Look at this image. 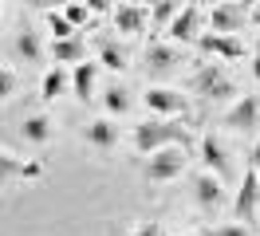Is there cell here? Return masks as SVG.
Listing matches in <instances>:
<instances>
[{
	"label": "cell",
	"mask_w": 260,
	"mask_h": 236,
	"mask_svg": "<svg viewBox=\"0 0 260 236\" xmlns=\"http://www.w3.org/2000/svg\"><path fill=\"white\" fill-rule=\"evenodd\" d=\"M166 146H189V130L178 122H170V118H146V122L134 126V150H142V154H158Z\"/></svg>",
	"instance_id": "cell-1"
},
{
	"label": "cell",
	"mask_w": 260,
	"mask_h": 236,
	"mask_svg": "<svg viewBox=\"0 0 260 236\" xmlns=\"http://www.w3.org/2000/svg\"><path fill=\"white\" fill-rule=\"evenodd\" d=\"M181 170H185V154H181L178 146H166V150H158V154H150L146 181H174Z\"/></svg>",
	"instance_id": "cell-2"
},
{
	"label": "cell",
	"mask_w": 260,
	"mask_h": 236,
	"mask_svg": "<svg viewBox=\"0 0 260 236\" xmlns=\"http://www.w3.org/2000/svg\"><path fill=\"white\" fill-rule=\"evenodd\" d=\"M201 8L197 4H185V8H178V16H174V24H170V40L174 44H197L201 40Z\"/></svg>",
	"instance_id": "cell-3"
},
{
	"label": "cell",
	"mask_w": 260,
	"mask_h": 236,
	"mask_svg": "<svg viewBox=\"0 0 260 236\" xmlns=\"http://www.w3.org/2000/svg\"><path fill=\"white\" fill-rule=\"evenodd\" d=\"M189 87H193L197 94H205V98H229V94H233V83H229V75L221 67H201V71L189 79Z\"/></svg>",
	"instance_id": "cell-4"
},
{
	"label": "cell",
	"mask_w": 260,
	"mask_h": 236,
	"mask_svg": "<svg viewBox=\"0 0 260 236\" xmlns=\"http://www.w3.org/2000/svg\"><path fill=\"white\" fill-rule=\"evenodd\" d=\"M244 8L241 4H213L209 8V28L213 36H237V28L244 24Z\"/></svg>",
	"instance_id": "cell-5"
},
{
	"label": "cell",
	"mask_w": 260,
	"mask_h": 236,
	"mask_svg": "<svg viewBox=\"0 0 260 236\" xmlns=\"http://www.w3.org/2000/svg\"><path fill=\"white\" fill-rule=\"evenodd\" d=\"M178 63H181V55L174 44H150L146 47V71L150 75H170V71H178Z\"/></svg>",
	"instance_id": "cell-6"
},
{
	"label": "cell",
	"mask_w": 260,
	"mask_h": 236,
	"mask_svg": "<svg viewBox=\"0 0 260 236\" xmlns=\"http://www.w3.org/2000/svg\"><path fill=\"white\" fill-rule=\"evenodd\" d=\"M146 107L158 114V118H166V114H181V110L189 107L185 103V94H178V91H166V87H150L146 91Z\"/></svg>",
	"instance_id": "cell-7"
},
{
	"label": "cell",
	"mask_w": 260,
	"mask_h": 236,
	"mask_svg": "<svg viewBox=\"0 0 260 236\" xmlns=\"http://www.w3.org/2000/svg\"><path fill=\"white\" fill-rule=\"evenodd\" d=\"M197 47L201 51H209V55H221V59H241L244 55V44H241V36H201L197 40Z\"/></svg>",
	"instance_id": "cell-8"
},
{
	"label": "cell",
	"mask_w": 260,
	"mask_h": 236,
	"mask_svg": "<svg viewBox=\"0 0 260 236\" xmlns=\"http://www.w3.org/2000/svg\"><path fill=\"white\" fill-rule=\"evenodd\" d=\"M111 16H114V28L122 31V36H138L142 24H146V8L142 4H114Z\"/></svg>",
	"instance_id": "cell-9"
},
{
	"label": "cell",
	"mask_w": 260,
	"mask_h": 236,
	"mask_svg": "<svg viewBox=\"0 0 260 236\" xmlns=\"http://www.w3.org/2000/svg\"><path fill=\"white\" fill-rule=\"evenodd\" d=\"M256 201H260V177L256 173H244V185L237 193V217L248 224V220L256 217Z\"/></svg>",
	"instance_id": "cell-10"
},
{
	"label": "cell",
	"mask_w": 260,
	"mask_h": 236,
	"mask_svg": "<svg viewBox=\"0 0 260 236\" xmlns=\"http://www.w3.org/2000/svg\"><path fill=\"white\" fill-rule=\"evenodd\" d=\"M95 75H99V67H95L91 59L75 63V71H71V79H67V83H71V91H75V98H79V103H87V98L95 94Z\"/></svg>",
	"instance_id": "cell-11"
},
{
	"label": "cell",
	"mask_w": 260,
	"mask_h": 236,
	"mask_svg": "<svg viewBox=\"0 0 260 236\" xmlns=\"http://www.w3.org/2000/svg\"><path fill=\"white\" fill-rule=\"evenodd\" d=\"M256 114H260V98H256V94H244L241 103L229 110L225 122L233 126V130H252V126H256Z\"/></svg>",
	"instance_id": "cell-12"
},
{
	"label": "cell",
	"mask_w": 260,
	"mask_h": 236,
	"mask_svg": "<svg viewBox=\"0 0 260 236\" xmlns=\"http://www.w3.org/2000/svg\"><path fill=\"white\" fill-rule=\"evenodd\" d=\"M201 161H205V165H209V170L217 173V177H229V173H233V165H229V154H225V146L213 138V134H209L205 142H201Z\"/></svg>",
	"instance_id": "cell-13"
},
{
	"label": "cell",
	"mask_w": 260,
	"mask_h": 236,
	"mask_svg": "<svg viewBox=\"0 0 260 236\" xmlns=\"http://www.w3.org/2000/svg\"><path fill=\"white\" fill-rule=\"evenodd\" d=\"M193 197H197L201 209H217L221 197H225V189H221V181H217L213 173H201V177L193 181Z\"/></svg>",
	"instance_id": "cell-14"
},
{
	"label": "cell",
	"mask_w": 260,
	"mask_h": 236,
	"mask_svg": "<svg viewBox=\"0 0 260 236\" xmlns=\"http://www.w3.org/2000/svg\"><path fill=\"white\" fill-rule=\"evenodd\" d=\"M87 142H91L95 150H114V146H118V130H114L111 118H99V122L87 126Z\"/></svg>",
	"instance_id": "cell-15"
},
{
	"label": "cell",
	"mask_w": 260,
	"mask_h": 236,
	"mask_svg": "<svg viewBox=\"0 0 260 236\" xmlns=\"http://www.w3.org/2000/svg\"><path fill=\"white\" fill-rule=\"evenodd\" d=\"M44 165L40 161H16V157L0 154V181H12V177H40Z\"/></svg>",
	"instance_id": "cell-16"
},
{
	"label": "cell",
	"mask_w": 260,
	"mask_h": 236,
	"mask_svg": "<svg viewBox=\"0 0 260 236\" xmlns=\"http://www.w3.org/2000/svg\"><path fill=\"white\" fill-rule=\"evenodd\" d=\"M51 55H55V63H83L87 44H83L79 36H71V40H55V44H51Z\"/></svg>",
	"instance_id": "cell-17"
},
{
	"label": "cell",
	"mask_w": 260,
	"mask_h": 236,
	"mask_svg": "<svg viewBox=\"0 0 260 236\" xmlns=\"http://www.w3.org/2000/svg\"><path fill=\"white\" fill-rule=\"evenodd\" d=\"M99 63L111 71H126V51L114 44L111 36H99Z\"/></svg>",
	"instance_id": "cell-18"
},
{
	"label": "cell",
	"mask_w": 260,
	"mask_h": 236,
	"mask_svg": "<svg viewBox=\"0 0 260 236\" xmlns=\"http://www.w3.org/2000/svg\"><path fill=\"white\" fill-rule=\"evenodd\" d=\"M20 134L28 142H36V146H44V142L51 138V122L44 118V114H32V118H24V126H20Z\"/></svg>",
	"instance_id": "cell-19"
},
{
	"label": "cell",
	"mask_w": 260,
	"mask_h": 236,
	"mask_svg": "<svg viewBox=\"0 0 260 236\" xmlns=\"http://www.w3.org/2000/svg\"><path fill=\"white\" fill-rule=\"evenodd\" d=\"M16 51H20L28 63H36L40 55H44V44H40V36H36L32 28H24V31L16 36Z\"/></svg>",
	"instance_id": "cell-20"
},
{
	"label": "cell",
	"mask_w": 260,
	"mask_h": 236,
	"mask_svg": "<svg viewBox=\"0 0 260 236\" xmlns=\"http://www.w3.org/2000/svg\"><path fill=\"white\" fill-rule=\"evenodd\" d=\"M103 107L111 110V114H126V110H130V91H126V87H118V83L107 87V91H103Z\"/></svg>",
	"instance_id": "cell-21"
},
{
	"label": "cell",
	"mask_w": 260,
	"mask_h": 236,
	"mask_svg": "<svg viewBox=\"0 0 260 236\" xmlns=\"http://www.w3.org/2000/svg\"><path fill=\"white\" fill-rule=\"evenodd\" d=\"M63 91H67V75L59 71V67H51L48 75H44V91L40 94H44V98H59Z\"/></svg>",
	"instance_id": "cell-22"
},
{
	"label": "cell",
	"mask_w": 260,
	"mask_h": 236,
	"mask_svg": "<svg viewBox=\"0 0 260 236\" xmlns=\"http://www.w3.org/2000/svg\"><path fill=\"white\" fill-rule=\"evenodd\" d=\"M174 16H178V4H170V0H162V4H154L146 12V20H154L158 28H170L174 24Z\"/></svg>",
	"instance_id": "cell-23"
},
{
	"label": "cell",
	"mask_w": 260,
	"mask_h": 236,
	"mask_svg": "<svg viewBox=\"0 0 260 236\" xmlns=\"http://www.w3.org/2000/svg\"><path fill=\"white\" fill-rule=\"evenodd\" d=\"M48 28H51V36H55V40H71V36H75V28L63 20V12H51V16H48Z\"/></svg>",
	"instance_id": "cell-24"
},
{
	"label": "cell",
	"mask_w": 260,
	"mask_h": 236,
	"mask_svg": "<svg viewBox=\"0 0 260 236\" xmlns=\"http://www.w3.org/2000/svg\"><path fill=\"white\" fill-rule=\"evenodd\" d=\"M87 16H91V8H87V4H67V8H63V20L71 24V28H75V24H83Z\"/></svg>",
	"instance_id": "cell-25"
},
{
	"label": "cell",
	"mask_w": 260,
	"mask_h": 236,
	"mask_svg": "<svg viewBox=\"0 0 260 236\" xmlns=\"http://www.w3.org/2000/svg\"><path fill=\"white\" fill-rule=\"evenodd\" d=\"M205 236H248L244 224H221V228H205Z\"/></svg>",
	"instance_id": "cell-26"
},
{
	"label": "cell",
	"mask_w": 260,
	"mask_h": 236,
	"mask_svg": "<svg viewBox=\"0 0 260 236\" xmlns=\"http://www.w3.org/2000/svg\"><path fill=\"white\" fill-rule=\"evenodd\" d=\"M12 91H16V75L8 67H0V98H8Z\"/></svg>",
	"instance_id": "cell-27"
},
{
	"label": "cell",
	"mask_w": 260,
	"mask_h": 236,
	"mask_svg": "<svg viewBox=\"0 0 260 236\" xmlns=\"http://www.w3.org/2000/svg\"><path fill=\"white\" fill-rule=\"evenodd\" d=\"M138 236H162V228H158V224H142V228H138Z\"/></svg>",
	"instance_id": "cell-28"
},
{
	"label": "cell",
	"mask_w": 260,
	"mask_h": 236,
	"mask_svg": "<svg viewBox=\"0 0 260 236\" xmlns=\"http://www.w3.org/2000/svg\"><path fill=\"white\" fill-rule=\"evenodd\" d=\"M252 75H256V79H260V44H256V47H252Z\"/></svg>",
	"instance_id": "cell-29"
},
{
	"label": "cell",
	"mask_w": 260,
	"mask_h": 236,
	"mask_svg": "<svg viewBox=\"0 0 260 236\" xmlns=\"http://www.w3.org/2000/svg\"><path fill=\"white\" fill-rule=\"evenodd\" d=\"M252 173H256V177H260V142H256V146H252Z\"/></svg>",
	"instance_id": "cell-30"
},
{
	"label": "cell",
	"mask_w": 260,
	"mask_h": 236,
	"mask_svg": "<svg viewBox=\"0 0 260 236\" xmlns=\"http://www.w3.org/2000/svg\"><path fill=\"white\" fill-rule=\"evenodd\" d=\"M252 24H256V28H260V12H256V8H252Z\"/></svg>",
	"instance_id": "cell-31"
}]
</instances>
